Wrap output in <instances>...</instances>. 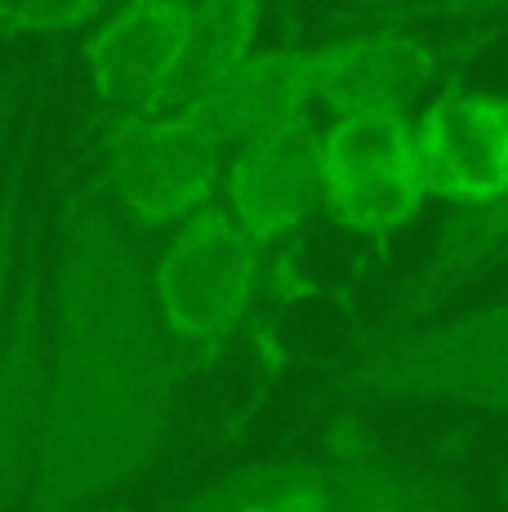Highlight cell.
I'll use <instances>...</instances> for the list:
<instances>
[{
	"label": "cell",
	"mask_w": 508,
	"mask_h": 512,
	"mask_svg": "<svg viewBox=\"0 0 508 512\" xmlns=\"http://www.w3.org/2000/svg\"><path fill=\"white\" fill-rule=\"evenodd\" d=\"M188 370L152 308L148 254L103 196L90 152L54 161V272L41 446L27 512H90L170 446Z\"/></svg>",
	"instance_id": "6da1fadb"
},
{
	"label": "cell",
	"mask_w": 508,
	"mask_h": 512,
	"mask_svg": "<svg viewBox=\"0 0 508 512\" xmlns=\"http://www.w3.org/2000/svg\"><path fill=\"white\" fill-rule=\"evenodd\" d=\"M50 76L0 67V512H27L41 446L54 272Z\"/></svg>",
	"instance_id": "7a4b0ae2"
},
{
	"label": "cell",
	"mask_w": 508,
	"mask_h": 512,
	"mask_svg": "<svg viewBox=\"0 0 508 512\" xmlns=\"http://www.w3.org/2000/svg\"><path fill=\"white\" fill-rule=\"evenodd\" d=\"M277 272L281 259H268L219 205L156 241L148 254L152 308L188 379L228 357Z\"/></svg>",
	"instance_id": "3957f363"
},
{
	"label": "cell",
	"mask_w": 508,
	"mask_h": 512,
	"mask_svg": "<svg viewBox=\"0 0 508 512\" xmlns=\"http://www.w3.org/2000/svg\"><path fill=\"white\" fill-rule=\"evenodd\" d=\"M326 392L344 406L433 401L508 415V299L361 339L326 374Z\"/></svg>",
	"instance_id": "277c9868"
},
{
	"label": "cell",
	"mask_w": 508,
	"mask_h": 512,
	"mask_svg": "<svg viewBox=\"0 0 508 512\" xmlns=\"http://www.w3.org/2000/svg\"><path fill=\"white\" fill-rule=\"evenodd\" d=\"M491 27L406 23L388 5L339 9L317 41V116L357 107L419 112L442 85L468 72Z\"/></svg>",
	"instance_id": "5b68a950"
},
{
	"label": "cell",
	"mask_w": 508,
	"mask_h": 512,
	"mask_svg": "<svg viewBox=\"0 0 508 512\" xmlns=\"http://www.w3.org/2000/svg\"><path fill=\"white\" fill-rule=\"evenodd\" d=\"M85 152L103 196L134 236H170L188 219L219 205L223 152L192 112H152L90 125Z\"/></svg>",
	"instance_id": "8992f818"
},
{
	"label": "cell",
	"mask_w": 508,
	"mask_h": 512,
	"mask_svg": "<svg viewBox=\"0 0 508 512\" xmlns=\"http://www.w3.org/2000/svg\"><path fill=\"white\" fill-rule=\"evenodd\" d=\"M321 170V214L370 250L402 241L433 201L419 165L415 112L397 107L321 116Z\"/></svg>",
	"instance_id": "52a82bcc"
},
{
	"label": "cell",
	"mask_w": 508,
	"mask_h": 512,
	"mask_svg": "<svg viewBox=\"0 0 508 512\" xmlns=\"http://www.w3.org/2000/svg\"><path fill=\"white\" fill-rule=\"evenodd\" d=\"M192 45V0H125L107 5L81 36L90 125L165 112L179 94Z\"/></svg>",
	"instance_id": "ba28073f"
},
{
	"label": "cell",
	"mask_w": 508,
	"mask_h": 512,
	"mask_svg": "<svg viewBox=\"0 0 508 512\" xmlns=\"http://www.w3.org/2000/svg\"><path fill=\"white\" fill-rule=\"evenodd\" d=\"M326 170H321V116L263 134L223 161L219 210L259 245L268 259H286L308 223L321 214Z\"/></svg>",
	"instance_id": "9c48e42d"
},
{
	"label": "cell",
	"mask_w": 508,
	"mask_h": 512,
	"mask_svg": "<svg viewBox=\"0 0 508 512\" xmlns=\"http://www.w3.org/2000/svg\"><path fill=\"white\" fill-rule=\"evenodd\" d=\"M428 196L451 214L508 201V94L455 76L415 112Z\"/></svg>",
	"instance_id": "30bf717a"
},
{
	"label": "cell",
	"mask_w": 508,
	"mask_h": 512,
	"mask_svg": "<svg viewBox=\"0 0 508 512\" xmlns=\"http://www.w3.org/2000/svg\"><path fill=\"white\" fill-rule=\"evenodd\" d=\"M192 116L214 134L223 152H237L263 134L317 116V41L312 36L263 41Z\"/></svg>",
	"instance_id": "8fae6325"
},
{
	"label": "cell",
	"mask_w": 508,
	"mask_h": 512,
	"mask_svg": "<svg viewBox=\"0 0 508 512\" xmlns=\"http://www.w3.org/2000/svg\"><path fill=\"white\" fill-rule=\"evenodd\" d=\"M321 446L335 455V499L326 512H464V490L446 468L384 450L357 410H339Z\"/></svg>",
	"instance_id": "7c38bea8"
},
{
	"label": "cell",
	"mask_w": 508,
	"mask_h": 512,
	"mask_svg": "<svg viewBox=\"0 0 508 512\" xmlns=\"http://www.w3.org/2000/svg\"><path fill=\"white\" fill-rule=\"evenodd\" d=\"M508 263V201L482 214H446L442 232H437L433 254L424 259V268L406 281V290L384 308V317L375 321L361 339H379V334H397L406 326L428 321L455 290H464L473 277Z\"/></svg>",
	"instance_id": "4fadbf2b"
},
{
	"label": "cell",
	"mask_w": 508,
	"mask_h": 512,
	"mask_svg": "<svg viewBox=\"0 0 508 512\" xmlns=\"http://www.w3.org/2000/svg\"><path fill=\"white\" fill-rule=\"evenodd\" d=\"M335 477L339 468L326 446L290 450L219 472L161 512H326Z\"/></svg>",
	"instance_id": "5bb4252c"
},
{
	"label": "cell",
	"mask_w": 508,
	"mask_h": 512,
	"mask_svg": "<svg viewBox=\"0 0 508 512\" xmlns=\"http://www.w3.org/2000/svg\"><path fill=\"white\" fill-rule=\"evenodd\" d=\"M263 23H268V9L250 0H192V45L170 112H197L263 45Z\"/></svg>",
	"instance_id": "9a60e30c"
},
{
	"label": "cell",
	"mask_w": 508,
	"mask_h": 512,
	"mask_svg": "<svg viewBox=\"0 0 508 512\" xmlns=\"http://www.w3.org/2000/svg\"><path fill=\"white\" fill-rule=\"evenodd\" d=\"M103 9L99 0H0V41L85 36Z\"/></svg>",
	"instance_id": "2e32d148"
},
{
	"label": "cell",
	"mask_w": 508,
	"mask_h": 512,
	"mask_svg": "<svg viewBox=\"0 0 508 512\" xmlns=\"http://www.w3.org/2000/svg\"><path fill=\"white\" fill-rule=\"evenodd\" d=\"M433 23H455V27H491L508 32V5H428Z\"/></svg>",
	"instance_id": "e0dca14e"
},
{
	"label": "cell",
	"mask_w": 508,
	"mask_h": 512,
	"mask_svg": "<svg viewBox=\"0 0 508 512\" xmlns=\"http://www.w3.org/2000/svg\"><path fill=\"white\" fill-rule=\"evenodd\" d=\"M90 512H134V504H130V499H112V504H99Z\"/></svg>",
	"instance_id": "ac0fdd59"
}]
</instances>
